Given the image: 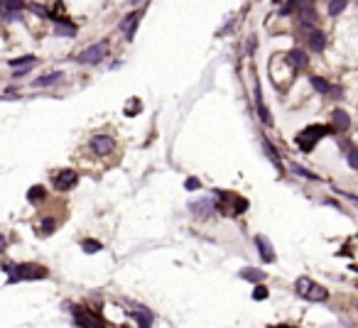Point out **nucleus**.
Returning a JSON list of instances; mask_svg holds the SVG:
<instances>
[{
    "mask_svg": "<svg viewBox=\"0 0 358 328\" xmlns=\"http://www.w3.org/2000/svg\"><path fill=\"white\" fill-rule=\"evenodd\" d=\"M255 248H258V253L263 257V262H275V250H272L270 240L265 235H255Z\"/></svg>",
    "mask_w": 358,
    "mask_h": 328,
    "instance_id": "nucleus-7",
    "label": "nucleus"
},
{
    "mask_svg": "<svg viewBox=\"0 0 358 328\" xmlns=\"http://www.w3.org/2000/svg\"><path fill=\"white\" fill-rule=\"evenodd\" d=\"M44 199H47V189H44L42 184L30 186V191H27V201H30V203H42Z\"/></svg>",
    "mask_w": 358,
    "mask_h": 328,
    "instance_id": "nucleus-16",
    "label": "nucleus"
},
{
    "mask_svg": "<svg viewBox=\"0 0 358 328\" xmlns=\"http://www.w3.org/2000/svg\"><path fill=\"white\" fill-rule=\"evenodd\" d=\"M287 59H290V64H292L297 71H300V69H304V66L309 64V61H307V54H304L302 49H292V52L287 54Z\"/></svg>",
    "mask_w": 358,
    "mask_h": 328,
    "instance_id": "nucleus-17",
    "label": "nucleus"
},
{
    "mask_svg": "<svg viewBox=\"0 0 358 328\" xmlns=\"http://www.w3.org/2000/svg\"><path fill=\"white\" fill-rule=\"evenodd\" d=\"M0 10H3V5H0Z\"/></svg>",
    "mask_w": 358,
    "mask_h": 328,
    "instance_id": "nucleus-36",
    "label": "nucleus"
},
{
    "mask_svg": "<svg viewBox=\"0 0 358 328\" xmlns=\"http://www.w3.org/2000/svg\"><path fill=\"white\" fill-rule=\"evenodd\" d=\"M304 299H309V301H326V299H329V292H326L321 284H314V282H312V287H309V292H307Z\"/></svg>",
    "mask_w": 358,
    "mask_h": 328,
    "instance_id": "nucleus-15",
    "label": "nucleus"
},
{
    "mask_svg": "<svg viewBox=\"0 0 358 328\" xmlns=\"http://www.w3.org/2000/svg\"><path fill=\"white\" fill-rule=\"evenodd\" d=\"M74 316H76L74 321L79 323V326H89V328H94V326H98V323H101V321H91L86 311H74Z\"/></svg>",
    "mask_w": 358,
    "mask_h": 328,
    "instance_id": "nucleus-23",
    "label": "nucleus"
},
{
    "mask_svg": "<svg viewBox=\"0 0 358 328\" xmlns=\"http://www.w3.org/2000/svg\"><path fill=\"white\" fill-rule=\"evenodd\" d=\"M128 3H130V5H137V3H140V0H128Z\"/></svg>",
    "mask_w": 358,
    "mask_h": 328,
    "instance_id": "nucleus-35",
    "label": "nucleus"
},
{
    "mask_svg": "<svg viewBox=\"0 0 358 328\" xmlns=\"http://www.w3.org/2000/svg\"><path fill=\"white\" fill-rule=\"evenodd\" d=\"M140 110H142V103H140L137 98H130V103L125 106V115H130V118H132V115H137Z\"/></svg>",
    "mask_w": 358,
    "mask_h": 328,
    "instance_id": "nucleus-27",
    "label": "nucleus"
},
{
    "mask_svg": "<svg viewBox=\"0 0 358 328\" xmlns=\"http://www.w3.org/2000/svg\"><path fill=\"white\" fill-rule=\"evenodd\" d=\"M263 149H265V154L270 157V162H272L275 167H277V172L282 174V159H280V154L275 152V147L270 145V140H263Z\"/></svg>",
    "mask_w": 358,
    "mask_h": 328,
    "instance_id": "nucleus-18",
    "label": "nucleus"
},
{
    "mask_svg": "<svg viewBox=\"0 0 358 328\" xmlns=\"http://www.w3.org/2000/svg\"><path fill=\"white\" fill-rule=\"evenodd\" d=\"M184 186H187V191H196V189H199L201 184H199V179H189V182L184 184Z\"/></svg>",
    "mask_w": 358,
    "mask_h": 328,
    "instance_id": "nucleus-31",
    "label": "nucleus"
},
{
    "mask_svg": "<svg viewBox=\"0 0 358 328\" xmlns=\"http://www.w3.org/2000/svg\"><path fill=\"white\" fill-rule=\"evenodd\" d=\"M351 128V118H348V113L346 110H334V130H339V132H346V130Z\"/></svg>",
    "mask_w": 358,
    "mask_h": 328,
    "instance_id": "nucleus-13",
    "label": "nucleus"
},
{
    "mask_svg": "<svg viewBox=\"0 0 358 328\" xmlns=\"http://www.w3.org/2000/svg\"><path fill=\"white\" fill-rule=\"evenodd\" d=\"M292 172H295L297 177H302V179H307V182H319V177H317L314 172L304 169V167H300V164H292Z\"/></svg>",
    "mask_w": 358,
    "mask_h": 328,
    "instance_id": "nucleus-22",
    "label": "nucleus"
},
{
    "mask_svg": "<svg viewBox=\"0 0 358 328\" xmlns=\"http://www.w3.org/2000/svg\"><path fill=\"white\" fill-rule=\"evenodd\" d=\"M255 108H258V115L263 120L265 125H272V115L270 110L265 108V101H263V91H260V84H255Z\"/></svg>",
    "mask_w": 358,
    "mask_h": 328,
    "instance_id": "nucleus-9",
    "label": "nucleus"
},
{
    "mask_svg": "<svg viewBox=\"0 0 358 328\" xmlns=\"http://www.w3.org/2000/svg\"><path fill=\"white\" fill-rule=\"evenodd\" d=\"M54 32H57V35H64V37H71V35H76V27L64 25V22H57V25H54Z\"/></svg>",
    "mask_w": 358,
    "mask_h": 328,
    "instance_id": "nucleus-26",
    "label": "nucleus"
},
{
    "mask_svg": "<svg viewBox=\"0 0 358 328\" xmlns=\"http://www.w3.org/2000/svg\"><path fill=\"white\" fill-rule=\"evenodd\" d=\"M137 22H140V13H130L128 18L120 22V30L125 32V37L128 39H132L135 37V30H137Z\"/></svg>",
    "mask_w": 358,
    "mask_h": 328,
    "instance_id": "nucleus-12",
    "label": "nucleus"
},
{
    "mask_svg": "<svg viewBox=\"0 0 358 328\" xmlns=\"http://www.w3.org/2000/svg\"><path fill=\"white\" fill-rule=\"evenodd\" d=\"M343 196H346L348 201H353V203H358V196H353V194H343Z\"/></svg>",
    "mask_w": 358,
    "mask_h": 328,
    "instance_id": "nucleus-33",
    "label": "nucleus"
},
{
    "mask_svg": "<svg viewBox=\"0 0 358 328\" xmlns=\"http://www.w3.org/2000/svg\"><path fill=\"white\" fill-rule=\"evenodd\" d=\"M76 182H79V174H76L74 169H61L57 177L52 179V184H54V189L57 191H69V189H74Z\"/></svg>",
    "mask_w": 358,
    "mask_h": 328,
    "instance_id": "nucleus-3",
    "label": "nucleus"
},
{
    "mask_svg": "<svg viewBox=\"0 0 358 328\" xmlns=\"http://www.w3.org/2000/svg\"><path fill=\"white\" fill-rule=\"evenodd\" d=\"M329 132H331V128H326V125H307V128L295 137V142H297V147H300L302 152H312V149L317 147V142L324 140Z\"/></svg>",
    "mask_w": 358,
    "mask_h": 328,
    "instance_id": "nucleus-2",
    "label": "nucleus"
},
{
    "mask_svg": "<svg viewBox=\"0 0 358 328\" xmlns=\"http://www.w3.org/2000/svg\"><path fill=\"white\" fill-rule=\"evenodd\" d=\"M189 211H191L194 216H199V218H211L213 211H216V203H213V199L191 201V203H189Z\"/></svg>",
    "mask_w": 358,
    "mask_h": 328,
    "instance_id": "nucleus-4",
    "label": "nucleus"
},
{
    "mask_svg": "<svg viewBox=\"0 0 358 328\" xmlns=\"http://www.w3.org/2000/svg\"><path fill=\"white\" fill-rule=\"evenodd\" d=\"M0 250H5V235H0Z\"/></svg>",
    "mask_w": 358,
    "mask_h": 328,
    "instance_id": "nucleus-34",
    "label": "nucleus"
},
{
    "mask_svg": "<svg viewBox=\"0 0 358 328\" xmlns=\"http://www.w3.org/2000/svg\"><path fill=\"white\" fill-rule=\"evenodd\" d=\"M64 78V73L61 71H52V73H44V76H39L37 81H32V86L35 89H49V86H54L57 81Z\"/></svg>",
    "mask_w": 358,
    "mask_h": 328,
    "instance_id": "nucleus-11",
    "label": "nucleus"
},
{
    "mask_svg": "<svg viewBox=\"0 0 358 328\" xmlns=\"http://www.w3.org/2000/svg\"><path fill=\"white\" fill-rule=\"evenodd\" d=\"M309 81H312V89H314V91H319V93H331L334 91V89H331V84H326L321 76H312Z\"/></svg>",
    "mask_w": 358,
    "mask_h": 328,
    "instance_id": "nucleus-20",
    "label": "nucleus"
},
{
    "mask_svg": "<svg viewBox=\"0 0 358 328\" xmlns=\"http://www.w3.org/2000/svg\"><path fill=\"white\" fill-rule=\"evenodd\" d=\"M307 42H309V49H312V52H324V47H326V37H324V32L317 30V27L309 30Z\"/></svg>",
    "mask_w": 358,
    "mask_h": 328,
    "instance_id": "nucleus-8",
    "label": "nucleus"
},
{
    "mask_svg": "<svg viewBox=\"0 0 358 328\" xmlns=\"http://www.w3.org/2000/svg\"><path fill=\"white\" fill-rule=\"evenodd\" d=\"M54 228H57L54 218H44V220H42V233H44V235H49V233H52Z\"/></svg>",
    "mask_w": 358,
    "mask_h": 328,
    "instance_id": "nucleus-29",
    "label": "nucleus"
},
{
    "mask_svg": "<svg viewBox=\"0 0 358 328\" xmlns=\"http://www.w3.org/2000/svg\"><path fill=\"white\" fill-rule=\"evenodd\" d=\"M132 318H135V323H140V326H152V313L148 309H137L130 313Z\"/></svg>",
    "mask_w": 358,
    "mask_h": 328,
    "instance_id": "nucleus-19",
    "label": "nucleus"
},
{
    "mask_svg": "<svg viewBox=\"0 0 358 328\" xmlns=\"http://www.w3.org/2000/svg\"><path fill=\"white\" fill-rule=\"evenodd\" d=\"M317 22H319V15H317V10L309 5V8H302L300 10V25L302 27H307V30H312V27H317Z\"/></svg>",
    "mask_w": 358,
    "mask_h": 328,
    "instance_id": "nucleus-10",
    "label": "nucleus"
},
{
    "mask_svg": "<svg viewBox=\"0 0 358 328\" xmlns=\"http://www.w3.org/2000/svg\"><path fill=\"white\" fill-rule=\"evenodd\" d=\"M32 13H37V15H47V10H44V8H39V5H32Z\"/></svg>",
    "mask_w": 358,
    "mask_h": 328,
    "instance_id": "nucleus-32",
    "label": "nucleus"
},
{
    "mask_svg": "<svg viewBox=\"0 0 358 328\" xmlns=\"http://www.w3.org/2000/svg\"><path fill=\"white\" fill-rule=\"evenodd\" d=\"M253 299H255V301H265V299H267V289L263 287V282H258V287H255V292H253Z\"/></svg>",
    "mask_w": 358,
    "mask_h": 328,
    "instance_id": "nucleus-28",
    "label": "nucleus"
},
{
    "mask_svg": "<svg viewBox=\"0 0 358 328\" xmlns=\"http://www.w3.org/2000/svg\"><path fill=\"white\" fill-rule=\"evenodd\" d=\"M113 147H115L113 137H108V135H96V137H91V149H94V154H98V157L111 154Z\"/></svg>",
    "mask_w": 358,
    "mask_h": 328,
    "instance_id": "nucleus-6",
    "label": "nucleus"
},
{
    "mask_svg": "<svg viewBox=\"0 0 358 328\" xmlns=\"http://www.w3.org/2000/svg\"><path fill=\"white\" fill-rule=\"evenodd\" d=\"M81 248H84V253H89V255H94V253H101V250H103V245H101L98 240H89V237L81 242Z\"/></svg>",
    "mask_w": 358,
    "mask_h": 328,
    "instance_id": "nucleus-24",
    "label": "nucleus"
},
{
    "mask_svg": "<svg viewBox=\"0 0 358 328\" xmlns=\"http://www.w3.org/2000/svg\"><path fill=\"white\" fill-rule=\"evenodd\" d=\"M309 287H312V279L309 277H300L297 282H295V292H297V296H307V292H309Z\"/></svg>",
    "mask_w": 358,
    "mask_h": 328,
    "instance_id": "nucleus-21",
    "label": "nucleus"
},
{
    "mask_svg": "<svg viewBox=\"0 0 358 328\" xmlns=\"http://www.w3.org/2000/svg\"><path fill=\"white\" fill-rule=\"evenodd\" d=\"M348 167H351V169H356V172H358V147H356V149H351V152H348Z\"/></svg>",
    "mask_w": 358,
    "mask_h": 328,
    "instance_id": "nucleus-30",
    "label": "nucleus"
},
{
    "mask_svg": "<svg viewBox=\"0 0 358 328\" xmlns=\"http://www.w3.org/2000/svg\"><path fill=\"white\" fill-rule=\"evenodd\" d=\"M238 277H243L248 282H255V284H258V282H263L267 274H265L263 270H258V267H243V270L238 272Z\"/></svg>",
    "mask_w": 358,
    "mask_h": 328,
    "instance_id": "nucleus-14",
    "label": "nucleus"
},
{
    "mask_svg": "<svg viewBox=\"0 0 358 328\" xmlns=\"http://www.w3.org/2000/svg\"><path fill=\"white\" fill-rule=\"evenodd\" d=\"M5 272L10 274V284H15L20 279H44L47 267L35 265V262H25V265H5Z\"/></svg>",
    "mask_w": 358,
    "mask_h": 328,
    "instance_id": "nucleus-1",
    "label": "nucleus"
},
{
    "mask_svg": "<svg viewBox=\"0 0 358 328\" xmlns=\"http://www.w3.org/2000/svg\"><path fill=\"white\" fill-rule=\"evenodd\" d=\"M346 3H348V0H331V3H329V15H331V18H336L339 13H343Z\"/></svg>",
    "mask_w": 358,
    "mask_h": 328,
    "instance_id": "nucleus-25",
    "label": "nucleus"
},
{
    "mask_svg": "<svg viewBox=\"0 0 358 328\" xmlns=\"http://www.w3.org/2000/svg\"><path fill=\"white\" fill-rule=\"evenodd\" d=\"M106 52H108V47L101 42V44H94V47L84 49V52L79 54V61H81V64H98V61L106 56Z\"/></svg>",
    "mask_w": 358,
    "mask_h": 328,
    "instance_id": "nucleus-5",
    "label": "nucleus"
}]
</instances>
